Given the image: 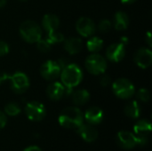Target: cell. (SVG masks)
I'll list each match as a JSON object with an SVG mask.
<instances>
[{"instance_id":"cell-32","label":"cell","mask_w":152,"mask_h":151,"mask_svg":"<svg viewBox=\"0 0 152 151\" xmlns=\"http://www.w3.org/2000/svg\"><path fill=\"white\" fill-rule=\"evenodd\" d=\"M23 151H42L41 149L37 146H29L28 148H26Z\"/></svg>"},{"instance_id":"cell-9","label":"cell","mask_w":152,"mask_h":151,"mask_svg":"<svg viewBox=\"0 0 152 151\" xmlns=\"http://www.w3.org/2000/svg\"><path fill=\"white\" fill-rule=\"evenodd\" d=\"M117 143L119 147L125 150H131L137 144V138L135 134L128 131H120L117 134Z\"/></svg>"},{"instance_id":"cell-35","label":"cell","mask_w":152,"mask_h":151,"mask_svg":"<svg viewBox=\"0 0 152 151\" xmlns=\"http://www.w3.org/2000/svg\"><path fill=\"white\" fill-rule=\"evenodd\" d=\"M135 0H121V2L123 4H131V3H134Z\"/></svg>"},{"instance_id":"cell-8","label":"cell","mask_w":152,"mask_h":151,"mask_svg":"<svg viewBox=\"0 0 152 151\" xmlns=\"http://www.w3.org/2000/svg\"><path fill=\"white\" fill-rule=\"evenodd\" d=\"M61 72V68L57 61H47L40 68V73L42 77L46 80H53L57 78Z\"/></svg>"},{"instance_id":"cell-5","label":"cell","mask_w":152,"mask_h":151,"mask_svg":"<svg viewBox=\"0 0 152 151\" xmlns=\"http://www.w3.org/2000/svg\"><path fill=\"white\" fill-rule=\"evenodd\" d=\"M86 67L91 74L101 75L107 69V61L102 55L94 53L86 60Z\"/></svg>"},{"instance_id":"cell-37","label":"cell","mask_w":152,"mask_h":151,"mask_svg":"<svg viewBox=\"0 0 152 151\" xmlns=\"http://www.w3.org/2000/svg\"><path fill=\"white\" fill-rule=\"evenodd\" d=\"M21 1H25V0H21Z\"/></svg>"},{"instance_id":"cell-30","label":"cell","mask_w":152,"mask_h":151,"mask_svg":"<svg viewBox=\"0 0 152 151\" xmlns=\"http://www.w3.org/2000/svg\"><path fill=\"white\" fill-rule=\"evenodd\" d=\"M110 83V78L108 76H104L101 78V85L102 86H108Z\"/></svg>"},{"instance_id":"cell-10","label":"cell","mask_w":152,"mask_h":151,"mask_svg":"<svg viewBox=\"0 0 152 151\" xmlns=\"http://www.w3.org/2000/svg\"><path fill=\"white\" fill-rule=\"evenodd\" d=\"M76 28L79 35L87 37L95 32V24L91 19L87 17H82L77 21Z\"/></svg>"},{"instance_id":"cell-19","label":"cell","mask_w":152,"mask_h":151,"mask_svg":"<svg viewBox=\"0 0 152 151\" xmlns=\"http://www.w3.org/2000/svg\"><path fill=\"white\" fill-rule=\"evenodd\" d=\"M114 27L118 30L126 29L129 25V18L124 12H118L114 16Z\"/></svg>"},{"instance_id":"cell-7","label":"cell","mask_w":152,"mask_h":151,"mask_svg":"<svg viewBox=\"0 0 152 151\" xmlns=\"http://www.w3.org/2000/svg\"><path fill=\"white\" fill-rule=\"evenodd\" d=\"M11 82V87L16 93H24L29 85V81L28 77L22 72H16L8 78Z\"/></svg>"},{"instance_id":"cell-28","label":"cell","mask_w":152,"mask_h":151,"mask_svg":"<svg viewBox=\"0 0 152 151\" xmlns=\"http://www.w3.org/2000/svg\"><path fill=\"white\" fill-rule=\"evenodd\" d=\"M8 53H9L8 44L4 41H0V56H4Z\"/></svg>"},{"instance_id":"cell-33","label":"cell","mask_w":152,"mask_h":151,"mask_svg":"<svg viewBox=\"0 0 152 151\" xmlns=\"http://www.w3.org/2000/svg\"><path fill=\"white\" fill-rule=\"evenodd\" d=\"M146 40H147V42H148V44L150 45V46H151V32L149 31V32H147V35H146Z\"/></svg>"},{"instance_id":"cell-13","label":"cell","mask_w":152,"mask_h":151,"mask_svg":"<svg viewBox=\"0 0 152 151\" xmlns=\"http://www.w3.org/2000/svg\"><path fill=\"white\" fill-rule=\"evenodd\" d=\"M77 133L83 138V140L86 142H94L98 137V132L97 130L89 125H82L77 129Z\"/></svg>"},{"instance_id":"cell-21","label":"cell","mask_w":152,"mask_h":151,"mask_svg":"<svg viewBox=\"0 0 152 151\" xmlns=\"http://www.w3.org/2000/svg\"><path fill=\"white\" fill-rule=\"evenodd\" d=\"M90 94L88 91L85 89L77 90L72 93V101L77 105H83L88 101Z\"/></svg>"},{"instance_id":"cell-15","label":"cell","mask_w":152,"mask_h":151,"mask_svg":"<svg viewBox=\"0 0 152 151\" xmlns=\"http://www.w3.org/2000/svg\"><path fill=\"white\" fill-rule=\"evenodd\" d=\"M85 118L90 125L100 124L103 119V111L98 107H92L86 111Z\"/></svg>"},{"instance_id":"cell-34","label":"cell","mask_w":152,"mask_h":151,"mask_svg":"<svg viewBox=\"0 0 152 151\" xmlns=\"http://www.w3.org/2000/svg\"><path fill=\"white\" fill-rule=\"evenodd\" d=\"M127 42H128V39H127L126 36H124V37L121 38V42H120V43H122V44H126Z\"/></svg>"},{"instance_id":"cell-6","label":"cell","mask_w":152,"mask_h":151,"mask_svg":"<svg viewBox=\"0 0 152 151\" xmlns=\"http://www.w3.org/2000/svg\"><path fill=\"white\" fill-rule=\"evenodd\" d=\"M25 113L28 118L31 121H41L46 114L45 106L38 101H31L27 103L25 107Z\"/></svg>"},{"instance_id":"cell-4","label":"cell","mask_w":152,"mask_h":151,"mask_svg":"<svg viewBox=\"0 0 152 151\" xmlns=\"http://www.w3.org/2000/svg\"><path fill=\"white\" fill-rule=\"evenodd\" d=\"M112 90L116 96L120 99H129L135 92V88L131 81L126 78H118L112 85Z\"/></svg>"},{"instance_id":"cell-14","label":"cell","mask_w":152,"mask_h":151,"mask_svg":"<svg viewBox=\"0 0 152 151\" xmlns=\"http://www.w3.org/2000/svg\"><path fill=\"white\" fill-rule=\"evenodd\" d=\"M66 93L65 86L60 82H53L48 85L46 89L47 96L53 101H58L63 97Z\"/></svg>"},{"instance_id":"cell-25","label":"cell","mask_w":152,"mask_h":151,"mask_svg":"<svg viewBox=\"0 0 152 151\" xmlns=\"http://www.w3.org/2000/svg\"><path fill=\"white\" fill-rule=\"evenodd\" d=\"M137 97L140 101H143V102H148L151 99V94L150 92L145 89V88H142L138 91L137 93Z\"/></svg>"},{"instance_id":"cell-1","label":"cell","mask_w":152,"mask_h":151,"mask_svg":"<svg viewBox=\"0 0 152 151\" xmlns=\"http://www.w3.org/2000/svg\"><path fill=\"white\" fill-rule=\"evenodd\" d=\"M83 73L81 69L77 64H68L66 65L61 72V84L66 88V94L71 93L72 88L78 85L82 81Z\"/></svg>"},{"instance_id":"cell-17","label":"cell","mask_w":152,"mask_h":151,"mask_svg":"<svg viewBox=\"0 0 152 151\" xmlns=\"http://www.w3.org/2000/svg\"><path fill=\"white\" fill-rule=\"evenodd\" d=\"M64 47L69 54H77L83 48V42L79 37H70L65 41Z\"/></svg>"},{"instance_id":"cell-24","label":"cell","mask_w":152,"mask_h":151,"mask_svg":"<svg viewBox=\"0 0 152 151\" xmlns=\"http://www.w3.org/2000/svg\"><path fill=\"white\" fill-rule=\"evenodd\" d=\"M4 112L11 117H15L20 113V106L15 102H10L4 107Z\"/></svg>"},{"instance_id":"cell-18","label":"cell","mask_w":152,"mask_h":151,"mask_svg":"<svg viewBox=\"0 0 152 151\" xmlns=\"http://www.w3.org/2000/svg\"><path fill=\"white\" fill-rule=\"evenodd\" d=\"M136 136H149L151 132V124L147 120H140L134 126Z\"/></svg>"},{"instance_id":"cell-20","label":"cell","mask_w":152,"mask_h":151,"mask_svg":"<svg viewBox=\"0 0 152 151\" xmlns=\"http://www.w3.org/2000/svg\"><path fill=\"white\" fill-rule=\"evenodd\" d=\"M125 114L130 118H137L141 114V108L137 101H132L125 107Z\"/></svg>"},{"instance_id":"cell-23","label":"cell","mask_w":152,"mask_h":151,"mask_svg":"<svg viewBox=\"0 0 152 151\" xmlns=\"http://www.w3.org/2000/svg\"><path fill=\"white\" fill-rule=\"evenodd\" d=\"M50 44H57V43H61L64 41V36L63 34L58 32L57 30L52 31L47 33V37L45 39Z\"/></svg>"},{"instance_id":"cell-26","label":"cell","mask_w":152,"mask_h":151,"mask_svg":"<svg viewBox=\"0 0 152 151\" xmlns=\"http://www.w3.org/2000/svg\"><path fill=\"white\" fill-rule=\"evenodd\" d=\"M37 43V48L42 53H47L51 49V44L45 39H40Z\"/></svg>"},{"instance_id":"cell-22","label":"cell","mask_w":152,"mask_h":151,"mask_svg":"<svg viewBox=\"0 0 152 151\" xmlns=\"http://www.w3.org/2000/svg\"><path fill=\"white\" fill-rule=\"evenodd\" d=\"M102 45H103L102 39H101L100 37H97V36H94V37L90 38L86 44L88 50L92 53L99 52L102 48Z\"/></svg>"},{"instance_id":"cell-36","label":"cell","mask_w":152,"mask_h":151,"mask_svg":"<svg viewBox=\"0 0 152 151\" xmlns=\"http://www.w3.org/2000/svg\"><path fill=\"white\" fill-rule=\"evenodd\" d=\"M6 4V0H0V8L4 7Z\"/></svg>"},{"instance_id":"cell-2","label":"cell","mask_w":152,"mask_h":151,"mask_svg":"<svg viewBox=\"0 0 152 151\" xmlns=\"http://www.w3.org/2000/svg\"><path fill=\"white\" fill-rule=\"evenodd\" d=\"M58 120L62 127L68 129H77L83 125L84 117L79 109L69 107L61 111Z\"/></svg>"},{"instance_id":"cell-27","label":"cell","mask_w":152,"mask_h":151,"mask_svg":"<svg viewBox=\"0 0 152 151\" xmlns=\"http://www.w3.org/2000/svg\"><path fill=\"white\" fill-rule=\"evenodd\" d=\"M111 28V22L108 20H103L99 24V29L101 32H109Z\"/></svg>"},{"instance_id":"cell-3","label":"cell","mask_w":152,"mask_h":151,"mask_svg":"<svg viewBox=\"0 0 152 151\" xmlns=\"http://www.w3.org/2000/svg\"><path fill=\"white\" fill-rule=\"evenodd\" d=\"M21 37L28 43H37L41 39L42 31L39 25L33 20H26L20 27Z\"/></svg>"},{"instance_id":"cell-16","label":"cell","mask_w":152,"mask_h":151,"mask_svg":"<svg viewBox=\"0 0 152 151\" xmlns=\"http://www.w3.org/2000/svg\"><path fill=\"white\" fill-rule=\"evenodd\" d=\"M59 25L60 20L54 14H45L42 20V26L47 33L57 30Z\"/></svg>"},{"instance_id":"cell-29","label":"cell","mask_w":152,"mask_h":151,"mask_svg":"<svg viewBox=\"0 0 152 151\" xmlns=\"http://www.w3.org/2000/svg\"><path fill=\"white\" fill-rule=\"evenodd\" d=\"M6 123H7V118H6L5 115L0 111V130L5 126Z\"/></svg>"},{"instance_id":"cell-31","label":"cell","mask_w":152,"mask_h":151,"mask_svg":"<svg viewBox=\"0 0 152 151\" xmlns=\"http://www.w3.org/2000/svg\"><path fill=\"white\" fill-rule=\"evenodd\" d=\"M8 78H9V75H7L4 72H0V85L4 81H6Z\"/></svg>"},{"instance_id":"cell-12","label":"cell","mask_w":152,"mask_h":151,"mask_svg":"<svg viewBox=\"0 0 152 151\" xmlns=\"http://www.w3.org/2000/svg\"><path fill=\"white\" fill-rule=\"evenodd\" d=\"M134 61L141 69H147L151 65L152 53L149 48H141L134 55Z\"/></svg>"},{"instance_id":"cell-11","label":"cell","mask_w":152,"mask_h":151,"mask_svg":"<svg viewBox=\"0 0 152 151\" xmlns=\"http://www.w3.org/2000/svg\"><path fill=\"white\" fill-rule=\"evenodd\" d=\"M125 54H126V47L125 44L122 43L113 44L110 45L106 52L107 58L113 62H118L122 61L125 57Z\"/></svg>"}]
</instances>
